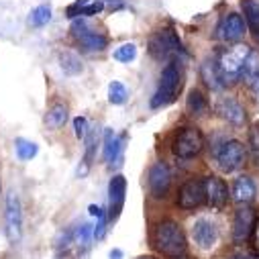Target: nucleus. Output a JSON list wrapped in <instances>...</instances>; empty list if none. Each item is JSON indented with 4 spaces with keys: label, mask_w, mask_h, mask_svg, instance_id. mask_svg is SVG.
<instances>
[{
    "label": "nucleus",
    "mask_w": 259,
    "mask_h": 259,
    "mask_svg": "<svg viewBox=\"0 0 259 259\" xmlns=\"http://www.w3.org/2000/svg\"><path fill=\"white\" fill-rule=\"evenodd\" d=\"M253 225H255V214L245 204L243 208H239L235 212V221H233V239H235V243H245L251 237Z\"/></svg>",
    "instance_id": "nucleus-14"
},
{
    "label": "nucleus",
    "mask_w": 259,
    "mask_h": 259,
    "mask_svg": "<svg viewBox=\"0 0 259 259\" xmlns=\"http://www.w3.org/2000/svg\"><path fill=\"white\" fill-rule=\"evenodd\" d=\"M171 149L180 159H192L204 149V137L200 128L196 126H184L176 133L171 141Z\"/></svg>",
    "instance_id": "nucleus-4"
},
{
    "label": "nucleus",
    "mask_w": 259,
    "mask_h": 259,
    "mask_svg": "<svg viewBox=\"0 0 259 259\" xmlns=\"http://www.w3.org/2000/svg\"><path fill=\"white\" fill-rule=\"evenodd\" d=\"M206 200L204 196V182L202 180H188L186 184H182L180 192H178V204L184 210H194L198 208L202 202Z\"/></svg>",
    "instance_id": "nucleus-9"
},
{
    "label": "nucleus",
    "mask_w": 259,
    "mask_h": 259,
    "mask_svg": "<svg viewBox=\"0 0 259 259\" xmlns=\"http://www.w3.org/2000/svg\"><path fill=\"white\" fill-rule=\"evenodd\" d=\"M255 194H257V188H255V182L249 176H241V178L235 180V184H233V200L237 204L253 202Z\"/></svg>",
    "instance_id": "nucleus-16"
},
{
    "label": "nucleus",
    "mask_w": 259,
    "mask_h": 259,
    "mask_svg": "<svg viewBox=\"0 0 259 259\" xmlns=\"http://www.w3.org/2000/svg\"><path fill=\"white\" fill-rule=\"evenodd\" d=\"M141 259H151V257H141Z\"/></svg>",
    "instance_id": "nucleus-40"
},
{
    "label": "nucleus",
    "mask_w": 259,
    "mask_h": 259,
    "mask_svg": "<svg viewBox=\"0 0 259 259\" xmlns=\"http://www.w3.org/2000/svg\"><path fill=\"white\" fill-rule=\"evenodd\" d=\"M206 108H208V104H206V98H204V94L200 92V90H190V94H188V98H186V110H188V114H192V116H202L204 112H206Z\"/></svg>",
    "instance_id": "nucleus-20"
},
{
    "label": "nucleus",
    "mask_w": 259,
    "mask_h": 259,
    "mask_svg": "<svg viewBox=\"0 0 259 259\" xmlns=\"http://www.w3.org/2000/svg\"><path fill=\"white\" fill-rule=\"evenodd\" d=\"M233 259H255V257H251V255H237V257H233Z\"/></svg>",
    "instance_id": "nucleus-39"
},
{
    "label": "nucleus",
    "mask_w": 259,
    "mask_h": 259,
    "mask_svg": "<svg viewBox=\"0 0 259 259\" xmlns=\"http://www.w3.org/2000/svg\"><path fill=\"white\" fill-rule=\"evenodd\" d=\"M200 76H202V80H204V84L210 88V90H221V88H225L223 86V82H221V78H219V72H217V63L214 61H204L202 63V68H200Z\"/></svg>",
    "instance_id": "nucleus-24"
},
{
    "label": "nucleus",
    "mask_w": 259,
    "mask_h": 259,
    "mask_svg": "<svg viewBox=\"0 0 259 259\" xmlns=\"http://www.w3.org/2000/svg\"><path fill=\"white\" fill-rule=\"evenodd\" d=\"M106 233V217H104V210L98 214V223H96V229H94V239H102Z\"/></svg>",
    "instance_id": "nucleus-34"
},
{
    "label": "nucleus",
    "mask_w": 259,
    "mask_h": 259,
    "mask_svg": "<svg viewBox=\"0 0 259 259\" xmlns=\"http://www.w3.org/2000/svg\"><path fill=\"white\" fill-rule=\"evenodd\" d=\"M59 66H61V70L66 72L68 76H78L80 72H82V59L76 55V53H72V51H63V53H59Z\"/></svg>",
    "instance_id": "nucleus-23"
},
{
    "label": "nucleus",
    "mask_w": 259,
    "mask_h": 259,
    "mask_svg": "<svg viewBox=\"0 0 259 259\" xmlns=\"http://www.w3.org/2000/svg\"><path fill=\"white\" fill-rule=\"evenodd\" d=\"M241 76L245 78V82L251 86L255 80H259V51L257 49H249L245 63H243V72Z\"/></svg>",
    "instance_id": "nucleus-19"
},
{
    "label": "nucleus",
    "mask_w": 259,
    "mask_h": 259,
    "mask_svg": "<svg viewBox=\"0 0 259 259\" xmlns=\"http://www.w3.org/2000/svg\"><path fill=\"white\" fill-rule=\"evenodd\" d=\"M112 57L120 63H131L137 57V45L135 43H124V45H120L118 49L112 51Z\"/></svg>",
    "instance_id": "nucleus-28"
},
{
    "label": "nucleus",
    "mask_w": 259,
    "mask_h": 259,
    "mask_svg": "<svg viewBox=\"0 0 259 259\" xmlns=\"http://www.w3.org/2000/svg\"><path fill=\"white\" fill-rule=\"evenodd\" d=\"M153 247L165 257H180L186 253V235L176 221H161L153 229Z\"/></svg>",
    "instance_id": "nucleus-1"
},
{
    "label": "nucleus",
    "mask_w": 259,
    "mask_h": 259,
    "mask_svg": "<svg viewBox=\"0 0 259 259\" xmlns=\"http://www.w3.org/2000/svg\"><path fill=\"white\" fill-rule=\"evenodd\" d=\"M171 186V174L169 167L163 161H157L149 169V190L153 198H165V194L169 192Z\"/></svg>",
    "instance_id": "nucleus-11"
},
{
    "label": "nucleus",
    "mask_w": 259,
    "mask_h": 259,
    "mask_svg": "<svg viewBox=\"0 0 259 259\" xmlns=\"http://www.w3.org/2000/svg\"><path fill=\"white\" fill-rule=\"evenodd\" d=\"M102 9H104V0H94V3H88V5L82 9V17H92V15H98Z\"/></svg>",
    "instance_id": "nucleus-31"
},
{
    "label": "nucleus",
    "mask_w": 259,
    "mask_h": 259,
    "mask_svg": "<svg viewBox=\"0 0 259 259\" xmlns=\"http://www.w3.org/2000/svg\"><path fill=\"white\" fill-rule=\"evenodd\" d=\"M120 137L114 135L112 128H104V161L112 163L116 161L118 153H120Z\"/></svg>",
    "instance_id": "nucleus-22"
},
{
    "label": "nucleus",
    "mask_w": 259,
    "mask_h": 259,
    "mask_svg": "<svg viewBox=\"0 0 259 259\" xmlns=\"http://www.w3.org/2000/svg\"><path fill=\"white\" fill-rule=\"evenodd\" d=\"M78 41H80V45H82L84 49H88V51H102V49H106V45H108V39H106L102 33H96V31H92V29H88L84 35H80Z\"/></svg>",
    "instance_id": "nucleus-21"
},
{
    "label": "nucleus",
    "mask_w": 259,
    "mask_h": 259,
    "mask_svg": "<svg viewBox=\"0 0 259 259\" xmlns=\"http://www.w3.org/2000/svg\"><path fill=\"white\" fill-rule=\"evenodd\" d=\"M90 233H92V225H82L80 227V231H78V243L80 245H88V241H90Z\"/></svg>",
    "instance_id": "nucleus-35"
},
{
    "label": "nucleus",
    "mask_w": 259,
    "mask_h": 259,
    "mask_svg": "<svg viewBox=\"0 0 259 259\" xmlns=\"http://www.w3.org/2000/svg\"><path fill=\"white\" fill-rule=\"evenodd\" d=\"M241 9L249 31L259 39V0H241Z\"/></svg>",
    "instance_id": "nucleus-17"
},
{
    "label": "nucleus",
    "mask_w": 259,
    "mask_h": 259,
    "mask_svg": "<svg viewBox=\"0 0 259 259\" xmlns=\"http://www.w3.org/2000/svg\"><path fill=\"white\" fill-rule=\"evenodd\" d=\"M106 3H108L112 9H120V7H122V0H106Z\"/></svg>",
    "instance_id": "nucleus-38"
},
{
    "label": "nucleus",
    "mask_w": 259,
    "mask_h": 259,
    "mask_svg": "<svg viewBox=\"0 0 259 259\" xmlns=\"http://www.w3.org/2000/svg\"><path fill=\"white\" fill-rule=\"evenodd\" d=\"M110 259H122V251L120 249H112L110 251Z\"/></svg>",
    "instance_id": "nucleus-37"
},
{
    "label": "nucleus",
    "mask_w": 259,
    "mask_h": 259,
    "mask_svg": "<svg viewBox=\"0 0 259 259\" xmlns=\"http://www.w3.org/2000/svg\"><path fill=\"white\" fill-rule=\"evenodd\" d=\"M124 194H126V180L124 176H114L108 184V221L114 223L124 206Z\"/></svg>",
    "instance_id": "nucleus-10"
},
{
    "label": "nucleus",
    "mask_w": 259,
    "mask_h": 259,
    "mask_svg": "<svg viewBox=\"0 0 259 259\" xmlns=\"http://www.w3.org/2000/svg\"><path fill=\"white\" fill-rule=\"evenodd\" d=\"M51 21V7L49 5H41L37 9L31 11L29 15V25L31 27H45Z\"/></svg>",
    "instance_id": "nucleus-26"
},
{
    "label": "nucleus",
    "mask_w": 259,
    "mask_h": 259,
    "mask_svg": "<svg viewBox=\"0 0 259 259\" xmlns=\"http://www.w3.org/2000/svg\"><path fill=\"white\" fill-rule=\"evenodd\" d=\"M182 51H184V45L171 29H161V31L153 33L149 39V53L157 61L169 59L171 55H178Z\"/></svg>",
    "instance_id": "nucleus-5"
},
{
    "label": "nucleus",
    "mask_w": 259,
    "mask_h": 259,
    "mask_svg": "<svg viewBox=\"0 0 259 259\" xmlns=\"http://www.w3.org/2000/svg\"><path fill=\"white\" fill-rule=\"evenodd\" d=\"M86 139V155H84V167H80V176L88 174V167L94 159V153H96V145H98V133H96V128H92V133H86L84 135Z\"/></svg>",
    "instance_id": "nucleus-25"
},
{
    "label": "nucleus",
    "mask_w": 259,
    "mask_h": 259,
    "mask_svg": "<svg viewBox=\"0 0 259 259\" xmlns=\"http://www.w3.org/2000/svg\"><path fill=\"white\" fill-rule=\"evenodd\" d=\"M68 116H70L68 106L61 104V102H55V104H51V106L47 108V112H45V124L51 126V128H59V126L66 124Z\"/></svg>",
    "instance_id": "nucleus-18"
},
{
    "label": "nucleus",
    "mask_w": 259,
    "mask_h": 259,
    "mask_svg": "<svg viewBox=\"0 0 259 259\" xmlns=\"http://www.w3.org/2000/svg\"><path fill=\"white\" fill-rule=\"evenodd\" d=\"M90 3V0H76V3L72 5V7H68V11H66V15L70 17V19H76V17H82V9L86 7Z\"/></svg>",
    "instance_id": "nucleus-32"
},
{
    "label": "nucleus",
    "mask_w": 259,
    "mask_h": 259,
    "mask_svg": "<svg viewBox=\"0 0 259 259\" xmlns=\"http://www.w3.org/2000/svg\"><path fill=\"white\" fill-rule=\"evenodd\" d=\"M74 128H76V137H78V139H82V137L88 133V120H86L84 116L74 118Z\"/></svg>",
    "instance_id": "nucleus-33"
},
{
    "label": "nucleus",
    "mask_w": 259,
    "mask_h": 259,
    "mask_svg": "<svg viewBox=\"0 0 259 259\" xmlns=\"http://www.w3.org/2000/svg\"><path fill=\"white\" fill-rule=\"evenodd\" d=\"M182 90V74L176 61H167L159 74V86L151 98V108H161L171 104Z\"/></svg>",
    "instance_id": "nucleus-2"
},
{
    "label": "nucleus",
    "mask_w": 259,
    "mask_h": 259,
    "mask_svg": "<svg viewBox=\"0 0 259 259\" xmlns=\"http://www.w3.org/2000/svg\"><path fill=\"white\" fill-rule=\"evenodd\" d=\"M15 147H17V155H19L23 161L33 159V157L37 155V151H39V147H37L33 141H27V139H17V141H15Z\"/></svg>",
    "instance_id": "nucleus-29"
},
{
    "label": "nucleus",
    "mask_w": 259,
    "mask_h": 259,
    "mask_svg": "<svg viewBox=\"0 0 259 259\" xmlns=\"http://www.w3.org/2000/svg\"><path fill=\"white\" fill-rule=\"evenodd\" d=\"M251 235H253V241H255V249L259 251V217L255 219V225H253V231H251Z\"/></svg>",
    "instance_id": "nucleus-36"
},
{
    "label": "nucleus",
    "mask_w": 259,
    "mask_h": 259,
    "mask_svg": "<svg viewBox=\"0 0 259 259\" xmlns=\"http://www.w3.org/2000/svg\"><path fill=\"white\" fill-rule=\"evenodd\" d=\"M247 53H249V47L237 43L235 47H231V49H227L219 55V61H214V63H217V72H219V78H221L223 86L235 84L241 78Z\"/></svg>",
    "instance_id": "nucleus-3"
},
{
    "label": "nucleus",
    "mask_w": 259,
    "mask_h": 259,
    "mask_svg": "<svg viewBox=\"0 0 259 259\" xmlns=\"http://www.w3.org/2000/svg\"><path fill=\"white\" fill-rule=\"evenodd\" d=\"M217 114H219L221 118H225L227 122L235 124V126H241V124L245 122V108H243L235 98H231V96L219 100V104H217Z\"/></svg>",
    "instance_id": "nucleus-15"
},
{
    "label": "nucleus",
    "mask_w": 259,
    "mask_h": 259,
    "mask_svg": "<svg viewBox=\"0 0 259 259\" xmlns=\"http://www.w3.org/2000/svg\"><path fill=\"white\" fill-rule=\"evenodd\" d=\"M249 147H251L253 163L259 167V120L251 126V133H249Z\"/></svg>",
    "instance_id": "nucleus-30"
},
{
    "label": "nucleus",
    "mask_w": 259,
    "mask_h": 259,
    "mask_svg": "<svg viewBox=\"0 0 259 259\" xmlns=\"http://www.w3.org/2000/svg\"><path fill=\"white\" fill-rule=\"evenodd\" d=\"M202 182H204L206 202L212 208H223L227 204V200H229V188H227V184L221 178H217V176H208Z\"/></svg>",
    "instance_id": "nucleus-12"
},
{
    "label": "nucleus",
    "mask_w": 259,
    "mask_h": 259,
    "mask_svg": "<svg viewBox=\"0 0 259 259\" xmlns=\"http://www.w3.org/2000/svg\"><path fill=\"white\" fill-rule=\"evenodd\" d=\"M217 37L225 43H239L245 37V21L237 13H229L221 17L217 25Z\"/></svg>",
    "instance_id": "nucleus-8"
},
{
    "label": "nucleus",
    "mask_w": 259,
    "mask_h": 259,
    "mask_svg": "<svg viewBox=\"0 0 259 259\" xmlns=\"http://www.w3.org/2000/svg\"><path fill=\"white\" fill-rule=\"evenodd\" d=\"M5 225H7V239L9 243H17L21 239V229H23V212H21V200L19 194L11 190L7 194V204H5Z\"/></svg>",
    "instance_id": "nucleus-7"
},
{
    "label": "nucleus",
    "mask_w": 259,
    "mask_h": 259,
    "mask_svg": "<svg viewBox=\"0 0 259 259\" xmlns=\"http://www.w3.org/2000/svg\"><path fill=\"white\" fill-rule=\"evenodd\" d=\"M192 237H194V241H196V245H200L202 249H210L219 241V229L212 221L198 219L192 225Z\"/></svg>",
    "instance_id": "nucleus-13"
},
{
    "label": "nucleus",
    "mask_w": 259,
    "mask_h": 259,
    "mask_svg": "<svg viewBox=\"0 0 259 259\" xmlns=\"http://www.w3.org/2000/svg\"><path fill=\"white\" fill-rule=\"evenodd\" d=\"M247 159V149L239 141H227L219 151H217V163L225 174H233L245 165Z\"/></svg>",
    "instance_id": "nucleus-6"
},
{
    "label": "nucleus",
    "mask_w": 259,
    "mask_h": 259,
    "mask_svg": "<svg viewBox=\"0 0 259 259\" xmlns=\"http://www.w3.org/2000/svg\"><path fill=\"white\" fill-rule=\"evenodd\" d=\"M126 98H128V92H126L124 84L122 82H116V80L110 82V86H108V102L120 106V104L126 102Z\"/></svg>",
    "instance_id": "nucleus-27"
}]
</instances>
